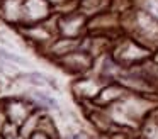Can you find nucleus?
<instances>
[{
  "label": "nucleus",
  "instance_id": "2",
  "mask_svg": "<svg viewBox=\"0 0 158 139\" xmlns=\"http://www.w3.org/2000/svg\"><path fill=\"white\" fill-rule=\"evenodd\" d=\"M36 97H38L39 100H43L44 104H48L51 108H56V102L53 100V98H48V97H44V95H41V93H36Z\"/></svg>",
  "mask_w": 158,
  "mask_h": 139
},
{
  "label": "nucleus",
  "instance_id": "1",
  "mask_svg": "<svg viewBox=\"0 0 158 139\" xmlns=\"http://www.w3.org/2000/svg\"><path fill=\"white\" fill-rule=\"evenodd\" d=\"M0 56L7 58V59H10V61H15V63H21V64H24V63H26V61L22 59V58H19V56H12V54L5 53V51H0Z\"/></svg>",
  "mask_w": 158,
  "mask_h": 139
}]
</instances>
